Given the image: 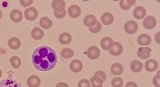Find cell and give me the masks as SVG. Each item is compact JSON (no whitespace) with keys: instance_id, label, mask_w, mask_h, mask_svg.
Listing matches in <instances>:
<instances>
[{"instance_id":"1","label":"cell","mask_w":160,"mask_h":87,"mask_svg":"<svg viewBox=\"0 0 160 87\" xmlns=\"http://www.w3.org/2000/svg\"><path fill=\"white\" fill-rule=\"evenodd\" d=\"M32 64L37 70L47 72L54 68L57 62L56 53L48 46L37 48L32 53Z\"/></svg>"},{"instance_id":"2","label":"cell","mask_w":160,"mask_h":87,"mask_svg":"<svg viewBox=\"0 0 160 87\" xmlns=\"http://www.w3.org/2000/svg\"><path fill=\"white\" fill-rule=\"evenodd\" d=\"M25 18L29 21H33L37 19L38 16V10L33 7H30L25 10Z\"/></svg>"},{"instance_id":"3","label":"cell","mask_w":160,"mask_h":87,"mask_svg":"<svg viewBox=\"0 0 160 87\" xmlns=\"http://www.w3.org/2000/svg\"><path fill=\"white\" fill-rule=\"evenodd\" d=\"M138 29V25L137 22L133 20L127 21L124 25V30L126 33L132 34L136 33Z\"/></svg>"},{"instance_id":"4","label":"cell","mask_w":160,"mask_h":87,"mask_svg":"<svg viewBox=\"0 0 160 87\" xmlns=\"http://www.w3.org/2000/svg\"><path fill=\"white\" fill-rule=\"evenodd\" d=\"M157 24L156 18L152 16H148L143 20V25L144 28L148 30H152L155 28Z\"/></svg>"},{"instance_id":"5","label":"cell","mask_w":160,"mask_h":87,"mask_svg":"<svg viewBox=\"0 0 160 87\" xmlns=\"http://www.w3.org/2000/svg\"><path fill=\"white\" fill-rule=\"evenodd\" d=\"M87 56L91 59H96L100 55V50L96 46H92L88 49L87 52Z\"/></svg>"},{"instance_id":"6","label":"cell","mask_w":160,"mask_h":87,"mask_svg":"<svg viewBox=\"0 0 160 87\" xmlns=\"http://www.w3.org/2000/svg\"><path fill=\"white\" fill-rule=\"evenodd\" d=\"M68 13L72 18H78L81 15V8L78 5H72L68 9Z\"/></svg>"},{"instance_id":"7","label":"cell","mask_w":160,"mask_h":87,"mask_svg":"<svg viewBox=\"0 0 160 87\" xmlns=\"http://www.w3.org/2000/svg\"><path fill=\"white\" fill-rule=\"evenodd\" d=\"M152 50L148 47H141L137 51L138 56L142 59H147L151 57V53Z\"/></svg>"},{"instance_id":"8","label":"cell","mask_w":160,"mask_h":87,"mask_svg":"<svg viewBox=\"0 0 160 87\" xmlns=\"http://www.w3.org/2000/svg\"><path fill=\"white\" fill-rule=\"evenodd\" d=\"M123 48L122 44L117 42H114L113 46L109 50L110 54L114 56H118L120 55L123 52Z\"/></svg>"},{"instance_id":"9","label":"cell","mask_w":160,"mask_h":87,"mask_svg":"<svg viewBox=\"0 0 160 87\" xmlns=\"http://www.w3.org/2000/svg\"><path fill=\"white\" fill-rule=\"evenodd\" d=\"M83 64L78 59L73 60L70 64V69L74 73L80 72L83 69Z\"/></svg>"},{"instance_id":"10","label":"cell","mask_w":160,"mask_h":87,"mask_svg":"<svg viewBox=\"0 0 160 87\" xmlns=\"http://www.w3.org/2000/svg\"><path fill=\"white\" fill-rule=\"evenodd\" d=\"M158 62L154 59H149L146 62L145 67L146 70L149 72H152L157 70L158 68Z\"/></svg>"},{"instance_id":"11","label":"cell","mask_w":160,"mask_h":87,"mask_svg":"<svg viewBox=\"0 0 160 87\" xmlns=\"http://www.w3.org/2000/svg\"><path fill=\"white\" fill-rule=\"evenodd\" d=\"M114 44L113 39L109 37H105L101 40L100 45L104 50H109Z\"/></svg>"},{"instance_id":"12","label":"cell","mask_w":160,"mask_h":87,"mask_svg":"<svg viewBox=\"0 0 160 87\" xmlns=\"http://www.w3.org/2000/svg\"><path fill=\"white\" fill-rule=\"evenodd\" d=\"M10 17L14 23H18L22 20L23 14L19 10L14 9L11 11Z\"/></svg>"},{"instance_id":"13","label":"cell","mask_w":160,"mask_h":87,"mask_svg":"<svg viewBox=\"0 0 160 87\" xmlns=\"http://www.w3.org/2000/svg\"><path fill=\"white\" fill-rule=\"evenodd\" d=\"M138 42L140 46H148L152 42V38L148 34H142L138 37Z\"/></svg>"},{"instance_id":"14","label":"cell","mask_w":160,"mask_h":87,"mask_svg":"<svg viewBox=\"0 0 160 87\" xmlns=\"http://www.w3.org/2000/svg\"><path fill=\"white\" fill-rule=\"evenodd\" d=\"M133 15L137 19H141L146 15V10L143 7H138L133 10Z\"/></svg>"},{"instance_id":"15","label":"cell","mask_w":160,"mask_h":87,"mask_svg":"<svg viewBox=\"0 0 160 87\" xmlns=\"http://www.w3.org/2000/svg\"><path fill=\"white\" fill-rule=\"evenodd\" d=\"M89 30L92 33H98L101 30L102 26L99 21L97 20H93L92 23H90L89 26Z\"/></svg>"},{"instance_id":"16","label":"cell","mask_w":160,"mask_h":87,"mask_svg":"<svg viewBox=\"0 0 160 87\" xmlns=\"http://www.w3.org/2000/svg\"><path fill=\"white\" fill-rule=\"evenodd\" d=\"M40 84V79L37 75L30 76L27 80V85L29 87H38Z\"/></svg>"},{"instance_id":"17","label":"cell","mask_w":160,"mask_h":87,"mask_svg":"<svg viewBox=\"0 0 160 87\" xmlns=\"http://www.w3.org/2000/svg\"><path fill=\"white\" fill-rule=\"evenodd\" d=\"M114 16L110 13H105L102 15L101 20L102 23L105 25H109L114 21Z\"/></svg>"},{"instance_id":"18","label":"cell","mask_w":160,"mask_h":87,"mask_svg":"<svg viewBox=\"0 0 160 87\" xmlns=\"http://www.w3.org/2000/svg\"><path fill=\"white\" fill-rule=\"evenodd\" d=\"M31 36L34 39L39 40L43 38L44 36V32L42 29L38 27H35L31 32Z\"/></svg>"},{"instance_id":"19","label":"cell","mask_w":160,"mask_h":87,"mask_svg":"<svg viewBox=\"0 0 160 87\" xmlns=\"http://www.w3.org/2000/svg\"><path fill=\"white\" fill-rule=\"evenodd\" d=\"M0 87H20L18 82L12 79H6L0 82Z\"/></svg>"},{"instance_id":"20","label":"cell","mask_w":160,"mask_h":87,"mask_svg":"<svg viewBox=\"0 0 160 87\" xmlns=\"http://www.w3.org/2000/svg\"><path fill=\"white\" fill-rule=\"evenodd\" d=\"M131 70L134 73H139L143 69V64L137 60L132 61L130 65Z\"/></svg>"},{"instance_id":"21","label":"cell","mask_w":160,"mask_h":87,"mask_svg":"<svg viewBox=\"0 0 160 87\" xmlns=\"http://www.w3.org/2000/svg\"><path fill=\"white\" fill-rule=\"evenodd\" d=\"M8 45L10 49L13 50H16L20 48L21 46V42L18 38L12 37L9 40Z\"/></svg>"},{"instance_id":"22","label":"cell","mask_w":160,"mask_h":87,"mask_svg":"<svg viewBox=\"0 0 160 87\" xmlns=\"http://www.w3.org/2000/svg\"><path fill=\"white\" fill-rule=\"evenodd\" d=\"M40 26L44 29H49L53 25V22L48 17H44L41 18L39 21Z\"/></svg>"},{"instance_id":"23","label":"cell","mask_w":160,"mask_h":87,"mask_svg":"<svg viewBox=\"0 0 160 87\" xmlns=\"http://www.w3.org/2000/svg\"><path fill=\"white\" fill-rule=\"evenodd\" d=\"M124 71V68L121 64L115 63L111 67V72L115 75H118L122 74Z\"/></svg>"},{"instance_id":"24","label":"cell","mask_w":160,"mask_h":87,"mask_svg":"<svg viewBox=\"0 0 160 87\" xmlns=\"http://www.w3.org/2000/svg\"><path fill=\"white\" fill-rule=\"evenodd\" d=\"M136 0H122L120 2V6L122 9L127 10L130 9L132 6L135 5Z\"/></svg>"},{"instance_id":"25","label":"cell","mask_w":160,"mask_h":87,"mask_svg":"<svg viewBox=\"0 0 160 87\" xmlns=\"http://www.w3.org/2000/svg\"><path fill=\"white\" fill-rule=\"evenodd\" d=\"M72 37L68 33H63L59 37V42L62 45H67L71 42Z\"/></svg>"},{"instance_id":"26","label":"cell","mask_w":160,"mask_h":87,"mask_svg":"<svg viewBox=\"0 0 160 87\" xmlns=\"http://www.w3.org/2000/svg\"><path fill=\"white\" fill-rule=\"evenodd\" d=\"M54 11V15L56 18L62 19L65 17L66 12L65 8L62 7L56 8Z\"/></svg>"},{"instance_id":"27","label":"cell","mask_w":160,"mask_h":87,"mask_svg":"<svg viewBox=\"0 0 160 87\" xmlns=\"http://www.w3.org/2000/svg\"><path fill=\"white\" fill-rule=\"evenodd\" d=\"M92 87H102L103 86V81L98 76L94 75L90 79Z\"/></svg>"},{"instance_id":"28","label":"cell","mask_w":160,"mask_h":87,"mask_svg":"<svg viewBox=\"0 0 160 87\" xmlns=\"http://www.w3.org/2000/svg\"><path fill=\"white\" fill-rule=\"evenodd\" d=\"M61 56L65 59H70L74 55V52L72 49L69 48L63 49L61 51Z\"/></svg>"},{"instance_id":"29","label":"cell","mask_w":160,"mask_h":87,"mask_svg":"<svg viewBox=\"0 0 160 87\" xmlns=\"http://www.w3.org/2000/svg\"><path fill=\"white\" fill-rule=\"evenodd\" d=\"M10 62L12 66L15 69H18L19 68L22 64L21 59L17 56H13L11 57L10 59Z\"/></svg>"},{"instance_id":"30","label":"cell","mask_w":160,"mask_h":87,"mask_svg":"<svg viewBox=\"0 0 160 87\" xmlns=\"http://www.w3.org/2000/svg\"><path fill=\"white\" fill-rule=\"evenodd\" d=\"M111 84L113 87H122L123 85V81L119 77L114 78L111 81Z\"/></svg>"},{"instance_id":"31","label":"cell","mask_w":160,"mask_h":87,"mask_svg":"<svg viewBox=\"0 0 160 87\" xmlns=\"http://www.w3.org/2000/svg\"><path fill=\"white\" fill-rule=\"evenodd\" d=\"M52 7L53 9L56 8H65V3L64 1L62 0H54L52 3Z\"/></svg>"},{"instance_id":"32","label":"cell","mask_w":160,"mask_h":87,"mask_svg":"<svg viewBox=\"0 0 160 87\" xmlns=\"http://www.w3.org/2000/svg\"><path fill=\"white\" fill-rule=\"evenodd\" d=\"M97 20L95 16L92 15H89L86 16L84 19V24L86 26H89L90 23H92L93 20Z\"/></svg>"},{"instance_id":"33","label":"cell","mask_w":160,"mask_h":87,"mask_svg":"<svg viewBox=\"0 0 160 87\" xmlns=\"http://www.w3.org/2000/svg\"><path fill=\"white\" fill-rule=\"evenodd\" d=\"M78 87H91L90 81L86 79L81 80L78 83Z\"/></svg>"},{"instance_id":"34","label":"cell","mask_w":160,"mask_h":87,"mask_svg":"<svg viewBox=\"0 0 160 87\" xmlns=\"http://www.w3.org/2000/svg\"><path fill=\"white\" fill-rule=\"evenodd\" d=\"M158 71L157 75H155L153 79V85L156 87H160V73Z\"/></svg>"},{"instance_id":"35","label":"cell","mask_w":160,"mask_h":87,"mask_svg":"<svg viewBox=\"0 0 160 87\" xmlns=\"http://www.w3.org/2000/svg\"><path fill=\"white\" fill-rule=\"evenodd\" d=\"M94 75H97V76L99 77L102 79V80L103 81V82L105 81L106 79H107V75H106V73L104 72L101 71L96 72L94 74Z\"/></svg>"},{"instance_id":"36","label":"cell","mask_w":160,"mask_h":87,"mask_svg":"<svg viewBox=\"0 0 160 87\" xmlns=\"http://www.w3.org/2000/svg\"><path fill=\"white\" fill-rule=\"evenodd\" d=\"M33 2V1L32 0H26V1H25V0H20V4L23 7H24V8L30 6L31 4H32Z\"/></svg>"},{"instance_id":"37","label":"cell","mask_w":160,"mask_h":87,"mask_svg":"<svg viewBox=\"0 0 160 87\" xmlns=\"http://www.w3.org/2000/svg\"><path fill=\"white\" fill-rule=\"evenodd\" d=\"M125 87H138V85L135 82H129L126 84Z\"/></svg>"},{"instance_id":"38","label":"cell","mask_w":160,"mask_h":87,"mask_svg":"<svg viewBox=\"0 0 160 87\" xmlns=\"http://www.w3.org/2000/svg\"><path fill=\"white\" fill-rule=\"evenodd\" d=\"M56 87H69V86L65 82H60L57 84Z\"/></svg>"},{"instance_id":"39","label":"cell","mask_w":160,"mask_h":87,"mask_svg":"<svg viewBox=\"0 0 160 87\" xmlns=\"http://www.w3.org/2000/svg\"><path fill=\"white\" fill-rule=\"evenodd\" d=\"M2 11L0 10V19L2 18Z\"/></svg>"},{"instance_id":"40","label":"cell","mask_w":160,"mask_h":87,"mask_svg":"<svg viewBox=\"0 0 160 87\" xmlns=\"http://www.w3.org/2000/svg\"><path fill=\"white\" fill-rule=\"evenodd\" d=\"M2 70L0 69V79L2 77Z\"/></svg>"}]
</instances>
